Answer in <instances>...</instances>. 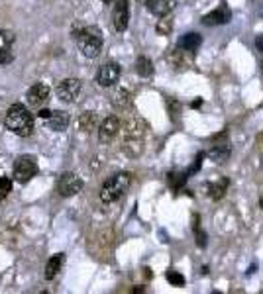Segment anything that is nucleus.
<instances>
[{
  "instance_id": "f257e3e1",
  "label": "nucleus",
  "mask_w": 263,
  "mask_h": 294,
  "mask_svg": "<svg viewBox=\"0 0 263 294\" xmlns=\"http://www.w3.org/2000/svg\"><path fill=\"white\" fill-rule=\"evenodd\" d=\"M6 128L10 129L16 136H30L34 129V116L30 114V110L22 104H12L6 112Z\"/></svg>"
},
{
  "instance_id": "f03ea898",
  "label": "nucleus",
  "mask_w": 263,
  "mask_h": 294,
  "mask_svg": "<svg viewBox=\"0 0 263 294\" xmlns=\"http://www.w3.org/2000/svg\"><path fill=\"white\" fill-rule=\"evenodd\" d=\"M130 184H132V177L128 173H116L112 177H108L101 189V200L104 204H112L124 196Z\"/></svg>"
},
{
  "instance_id": "7ed1b4c3",
  "label": "nucleus",
  "mask_w": 263,
  "mask_h": 294,
  "mask_svg": "<svg viewBox=\"0 0 263 294\" xmlns=\"http://www.w3.org/2000/svg\"><path fill=\"white\" fill-rule=\"evenodd\" d=\"M77 45H79V49H81V53H83L85 57L94 59V57H99L102 51L101 34H99L94 28H87V30H83V32L77 36Z\"/></svg>"
},
{
  "instance_id": "20e7f679",
  "label": "nucleus",
  "mask_w": 263,
  "mask_h": 294,
  "mask_svg": "<svg viewBox=\"0 0 263 294\" xmlns=\"http://www.w3.org/2000/svg\"><path fill=\"white\" fill-rule=\"evenodd\" d=\"M36 173H38V161L32 155H22V157L16 159V163H14V179L18 182L24 184L28 180H32L36 177Z\"/></svg>"
},
{
  "instance_id": "39448f33",
  "label": "nucleus",
  "mask_w": 263,
  "mask_h": 294,
  "mask_svg": "<svg viewBox=\"0 0 263 294\" xmlns=\"http://www.w3.org/2000/svg\"><path fill=\"white\" fill-rule=\"evenodd\" d=\"M83 90V85L79 78H63L61 83L57 85V96L61 98L63 102H75Z\"/></svg>"
},
{
  "instance_id": "423d86ee",
  "label": "nucleus",
  "mask_w": 263,
  "mask_h": 294,
  "mask_svg": "<svg viewBox=\"0 0 263 294\" xmlns=\"http://www.w3.org/2000/svg\"><path fill=\"white\" fill-rule=\"evenodd\" d=\"M57 191L61 196H75L83 191V180L79 179L75 173H65L57 182Z\"/></svg>"
},
{
  "instance_id": "0eeeda50",
  "label": "nucleus",
  "mask_w": 263,
  "mask_h": 294,
  "mask_svg": "<svg viewBox=\"0 0 263 294\" xmlns=\"http://www.w3.org/2000/svg\"><path fill=\"white\" fill-rule=\"evenodd\" d=\"M120 73H122V69H120L118 63L102 65L101 69H99V73H97V83H99L101 87H112V85L118 83Z\"/></svg>"
},
{
  "instance_id": "6e6552de",
  "label": "nucleus",
  "mask_w": 263,
  "mask_h": 294,
  "mask_svg": "<svg viewBox=\"0 0 263 294\" xmlns=\"http://www.w3.org/2000/svg\"><path fill=\"white\" fill-rule=\"evenodd\" d=\"M130 22V4L128 0H118L112 12V26L116 32H126Z\"/></svg>"
},
{
  "instance_id": "1a4fd4ad",
  "label": "nucleus",
  "mask_w": 263,
  "mask_h": 294,
  "mask_svg": "<svg viewBox=\"0 0 263 294\" xmlns=\"http://www.w3.org/2000/svg\"><path fill=\"white\" fill-rule=\"evenodd\" d=\"M230 20H232L230 8H228L226 4H220L214 12L206 14V16L202 18V24H204V26H222V24H228Z\"/></svg>"
},
{
  "instance_id": "9d476101",
  "label": "nucleus",
  "mask_w": 263,
  "mask_h": 294,
  "mask_svg": "<svg viewBox=\"0 0 263 294\" xmlns=\"http://www.w3.org/2000/svg\"><path fill=\"white\" fill-rule=\"evenodd\" d=\"M118 131H120V120L116 116H108L99 128V138L102 141H110L112 138H116Z\"/></svg>"
},
{
  "instance_id": "9b49d317",
  "label": "nucleus",
  "mask_w": 263,
  "mask_h": 294,
  "mask_svg": "<svg viewBox=\"0 0 263 294\" xmlns=\"http://www.w3.org/2000/svg\"><path fill=\"white\" fill-rule=\"evenodd\" d=\"M177 0H150L148 2V10H150L153 16H159V18H165L175 10Z\"/></svg>"
},
{
  "instance_id": "f8f14e48",
  "label": "nucleus",
  "mask_w": 263,
  "mask_h": 294,
  "mask_svg": "<svg viewBox=\"0 0 263 294\" xmlns=\"http://www.w3.org/2000/svg\"><path fill=\"white\" fill-rule=\"evenodd\" d=\"M50 98V87L43 83H36L32 89L28 90V102L30 104H41Z\"/></svg>"
},
{
  "instance_id": "ddd939ff",
  "label": "nucleus",
  "mask_w": 263,
  "mask_h": 294,
  "mask_svg": "<svg viewBox=\"0 0 263 294\" xmlns=\"http://www.w3.org/2000/svg\"><path fill=\"white\" fill-rule=\"evenodd\" d=\"M202 43V38L199 34H195V32H190V34H185L183 38L179 39V49H183V51H188V53H195L199 51V47H201Z\"/></svg>"
},
{
  "instance_id": "4468645a",
  "label": "nucleus",
  "mask_w": 263,
  "mask_h": 294,
  "mask_svg": "<svg viewBox=\"0 0 263 294\" xmlns=\"http://www.w3.org/2000/svg\"><path fill=\"white\" fill-rule=\"evenodd\" d=\"M45 122H47V126H50L53 131H63V129L69 126V114L57 110V112H51V116Z\"/></svg>"
},
{
  "instance_id": "2eb2a0df",
  "label": "nucleus",
  "mask_w": 263,
  "mask_h": 294,
  "mask_svg": "<svg viewBox=\"0 0 263 294\" xmlns=\"http://www.w3.org/2000/svg\"><path fill=\"white\" fill-rule=\"evenodd\" d=\"M228 186H230V180L224 177V179H220L218 182H210V184L206 186V191H208V196H210L212 200H220L226 194V191H228Z\"/></svg>"
},
{
  "instance_id": "dca6fc26",
  "label": "nucleus",
  "mask_w": 263,
  "mask_h": 294,
  "mask_svg": "<svg viewBox=\"0 0 263 294\" xmlns=\"http://www.w3.org/2000/svg\"><path fill=\"white\" fill-rule=\"evenodd\" d=\"M230 145L228 143H220V145H212L210 147V151H208V157L212 159V161H216V163H224L226 159L230 157Z\"/></svg>"
},
{
  "instance_id": "f3484780",
  "label": "nucleus",
  "mask_w": 263,
  "mask_h": 294,
  "mask_svg": "<svg viewBox=\"0 0 263 294\" xmlns=\"http://www.w3.org/2000/svg\"><path fill=\"white\" fill-rule=\"evenodd\" d=\"M61 265H63V255L59 253V255H53L47 261V265H45V279L47 281H51L53 277H57V273L61 271Z\"/></svg>"
},
{
  "instance_id": "a211bd4d",
  "label": "nucleus",
  "mask_w": 263,
  "mask_h": 294,
  "mask_svg": "<svg viewBox=\"0 0 263 294\" xmlns=\"http://www.w3.org/2000/svg\"><path fill=\"white\" fill-rule=\"evenodd\" d=\"M136 73L144 78L151 77V75H153V63H151V59H148V57H138V61H136Z\"/></svg>"
},
{
  "instance_id": "6ab92c4d",
  "label": "nucleus",
  "mask_w": 263,
  "mask_h": 294,
  "mask_svg": "<svg viewBox=\"0 0 263 294\" xmlns=\"http://www.w3.org/2000/svg\"><path fill=\"white\" fill-rule=\"evenodd\" d=\"M94 124H97V116H94V112H87V114H83L79 118V128L83 129V131L94 129Z\"/></svg>"
},
{
  "instance_id": "aec40b11",
  "label": "nucleus",
  "mask_w": 263,
  "mask_h": 294,
  "mask_svg": "<svg viewBox=\"0 0 263 294\" xmlns=\"http://www.w3.org/2000/svg\"><path fill=\"white\" fill-rule=\"evenodd\" d=\"M14 34L8 30H0V49H12L14 45Z\"/></svg>"
},
{
  "instance_id": "412c9836",
  "label": "nucleus",
  "mask_w": 263,
  "mask_h": 294,
  "mask_svg": "<svg viewBox=\"0 0 263 294\" xmlns=\"http://www.w3.org/2000/svg\"><path fill=\"white\" fill-rule=\"evenodd\" d=\"M199 222H201V218L195 216V224H193V228H195V235H197V245H199V247H206V233L201 230Z\"/></svg>"
},
{
  "instance_id": "4be33fe9",
  "label": "nucleus",
  "mask_w": 263,
  "mask_h": 294,
  "mask_svg": "<svg viewBox=\"0 0 263 294\" xmlns=\"http://www.w3.org/2000/svg\"><path fill=\"white\" fill-rule=\"evenodd\" d=\"M167 281L171 282L173 286H185V277L181 275V273H177V271H167Z\"/></svg>"
},
{
  "instance_id": "5701e85b",
  "label": "nucleus",
  "mask_w": 263,
  "mask_h": 294,
  "mask_svg": "<svg viewBox=\"0 0 263 294\" xmlns=\"http://www.w3.org/2000/svg\"><path fill=\"white\" fill-rule=\"evenodd\" d=\"M12 191V180L8 177H0V200H4Z\"/></svg>"
},
{
  "instance_id": "b1692460",
  "label": "nucleus",
  "mask_w": 263,
  "mask_h": 294,
  "mask_svg": "<svg viewBox=\"0 0 263 294\" xmlns=\"http://www.w3.org/2000/svg\"><path fill=\"white\" fill-rule=\"evenodd\" d=\"M185 180H187V175H185V173H179V175L171 173V175H169V184H171L175 191L181 186V184H185Z\"/></svg>"
},
{
  "instance_id": "393cba45",
  "label": "nucleus",
  "mask_w": 263,
  "mask_h": 294,
  "mask_svg": "<svg viewBox=\"0 0 263 294\" xmlns=\"http://www.w3.org/2000/svg\"><path fill=\"white\" fill-rule=\"evenodd\" d=\"M171 28H173V24H171V20H159V24H157V34H161V36H167L169 32H171Z\"/></svg>"
},
{
  "instance_id": "a878e982",
  "label": "nucleus",
  "mask_w": 263,
  "mask_h": 294,
  "mask_svg": "<svg viewBox=\"0 0 263 294\" xmlns=\"http://www.w3.org/2000/svg\"><path fill=\"white\" fill-rule=\"evenodd\" d=\"M130 102V96H128V92L126 90H120V92H116L114 94V104H118V106H124V104Z\"/></svg>"
},
{
  "instance_id": "bb28decb",
  "label": "nucleus",
  "mask_w": 263,
  "mask_h": 294,
  "mask_svg": "<svg viewBox=\"0 0 263 294\" xmlns=\"http://www.w3.org/2000/svg\"><path fill=\"white\" fill-rule=\"evenodd\" d=\"M12 61H14L12 49H0V65L12 63Z\"/></svg>"
},
{
  "instance_id": "cd10ccee",
  "label": "nucleus",
  "mask_w": 263,
  "mask_h": 294,
  "mask_svg": "<svg viewBox=\"0 0 263 294\" xmlns=\"http://www.w3.org/2000/svg\"><path fill=\"white\" fill-rule=\"evenodd\" d=\"M202 159H204V153H199V155H197V159H195V163H193V167L188 169V175H190V173H197V171L201 169Z\"/></svg>"
},
{
  "instance_id": "c85d7f7f",
  "label": "nucleus",
  "mask_w": 263,
  "mask_h": 294,
  "mask_svg": "<svg viewBox=\"0 0 263 294\" xmlns=\"http://www.w3.org/2000/svg\"><path fill=\"white\" fill-rule=\"evenodd\" d=\"M255 47H257V51L263 53V34H261V36H257V38H255Z\"/></svg>"
},
{
  "instance_id": "c756f323",
  "label": "nucleus",
  "mask_w": 263,
  "mask_h": 294,
  "mask_svg": "<svg viewBox=\"0 0 263 294\" xmlns=\"http://www.w3.org/2000/svg\"><path fill=\"white\" fill-rule=\"evenodd\" d=\"M51 116V112L50 110H39V118H43V120H47Z\"/></svg>"
},
{
  "instance_id": "7c9ffc66",
  "label": "nucleus",
  "mask_w": 263,
  "mask_h": 294,
  "mask_svg": "<svg viewBox=\"0 0 263 294\" xmlns=\"http://www.w3.org/2000/svg\"><path fill=\"white\" fill-rule=\"evenodd\" d=\"M201 104H202V100H195V102H193V108H199Z\"/></svg>"
},
{
  "instance_id": "2f4dec72",
  "label": "nucleus",
  "mask_w": 263,
  "mask_h": 294,
  "mask_svg": "<svg viewBox=\"0 0 263 294\" xmlns=\"http://www.w3.org/2000/svg\"><path fill=\"white\" fill-rule=\"evenodd\" d=\"M259 206H261V210H263V192H261V198H259Z\"/></svg>"
},
{
  "instance_id": "473e14b6",
  "label": "nucleus",
  "mask_w": 263,
  "mask_h": 294,
  "mask_svg": "<svg viewBox=\"0 0 263 294\" xmlns=\"http://www.w3.org/2000/svg\"><path fill=\"white\" fill-rule=\"evenodd\" d=\"M138 2H141V4H148V2H150V0H138Z\"/></svg>"
},
{
  "instance_id": "72a5a7b5",
  "label": "nucleus",
  "mask_w": 263,
  "mask_h": 294,
  "mask_svg": "<svg viewBox=\"0 0 263 294\" xmlns=\"http://www.w3.org/2000/svg\"><path fill=\"white\" fill-rule=\"evenodd\" d=\"M102 2H104V4H110V2H112V0H102Z\"/></svg>"
}]
</instances>
